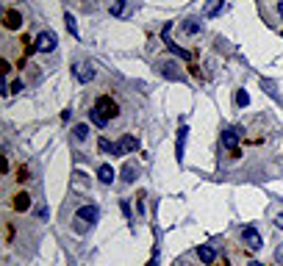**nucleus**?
<instances>
[{"label": "nucleus", "mask_w": 283, "mask_h": 266, "mask_svg": "<svg viewBox=\"0 0 283 266\" xmlns=\"http://www.w3.org/2000/svg\"><path fill=\"white\" fill-rule=\"evenodd\" d=\"M225 9H228V3H225V0H209V3H205V9H203V17H205V19L219 17Z\"/></svg>", "instance_id": "nucleus-10"}, {"label": "nucleus", "mask_w": 283, "mask_h": 266, "mask_svg": "<svg viewBox=\"0 0 283 266\" xmlns=\"http://www.w3.org/2000/svg\"><path fill=\"white\" fill-rule=\"evenodd\" d=\"M122 180H125V183H134V180H136V169H134V163H128V167L122 169Z\"/></svg>", "instance_id": "nucleus-22"}, {"label": "nucleus", "mask_w": 283, "mask_h": 266, "mask_svg": "<svg viewBox=\"0 0 283 266\" xmlns=\"http://www.w3.org/2000/svg\"><path fill=\"white\" fill-rule=\"evenodd\" d=\"M241 241H244V247L253 250V252H258L261 247H264V241H261V233L253 228V224H247V228L241 230Z\"/></svg>", "instance_id": "nucleus-3"}, {"label": "nucleus", "mask_w": 283, "mask_h": 266, "mask_svg": "<svg viewBox=\"0 0 283 266\" xmlns=\"http://www.w3.org/2000/svg\"><path fill=\"white\" fill-rule=\"evenodd\" d=\"M275 224H278V228L283 230V214H278V216H275Z\"/></svg>", "instance_id": "nucleus-30"}, {"label": "nucleus", "mask_w": 283, "mask_h": 266, "mask_svg": "<svg viewBox=\"0 0 283 266\" xmlns=\"http://www.w3.org/2000/svg\"><path fill=\"white\" fill-rule=\"evenodd\" d=\"M64 25H67V31H70L72 36H81V31H78V23H75V17L70 14V11H67V14H64Z\"/></svg>", "instance_id": "nucleus-20"}, {"label": "nucleus", "mask_w": 283, "mask_h": 266, "mask_svg": "<svg viewBox=\"0 0 283 266\" xmlns=\"http://www.w3.org/2000/svg\"><path fill=\"white\" fill-rule=\"evenodd\" d=\"M56 45H59L56 33H53V31H42L36 36V45H33V47H36L39 53H53V50H56Z\"/></svg>", "instance_id": "nucleus-4"}, {"label": "nucleus", "mask_w": 283, "mask_h": 266, "mask_svg": "<svg viewBox=\"0 0 283 266\" xmlns=\"http://www.w3.org/2000/svg\"><path fill=\"white\" fill-rule=\"evenodd\" d=\"M278 14H280V19H283V0H278Z\"/></svg>", "instance_id": "nucleus-31"}, {"label": "nucleus", "mask_w": 283, "mask_h": 266, "mask_svg": "<svg viewBox=\"0 0 283 266\" xmlns=\"http://www.w3.org/2000/svg\"><path fill=\"white\" fill-rule=\"evenodd\" d=\"M95 108H98V111L103 114V117H108V119L120 114V111H117V103H114L111 97H98V103H95Z\"/></svg>", "instance_id": "nucleus-9"}, {"label": "nucleus", "mask_w": 283, "mask_h": 266, "mask_svg": "<svg viewBox=\"0 0 283 266\" xmlns=\"http://www.w3.org/2000/svg\"><path fill=\"white\" fill-rule=\"evenodd\" d=\"M98 145H100V150H103V153H106V155H111V158H114V155H122V150H120V141H117V145H111V141H108V139H100Z\"/></svg>", "instance_id": "nucleus-17"}, {"label": "nucleus", "mask_w": 283, "mask_h": 266, "mask_svg": "<svg viewBox=\"0 0 283 266\" xmlns=\"http://www.w3.org/2000/svg\"><path fill=\"white\" fill-rule=\"evenodd\" d=\"M134 11H136L134 0H114V3H111V17L125 19V17H134Z\"/></svg>", "instance_id": "nucleus-5"}, {"label": "nucleus", "mask_w": 283, "mask_h": 266, "mask_svg": "<svg viewBox=\"0 0 283 266\" xmlns=\"http://www.w3.org/2000/svg\"><path fill=\"white\" fill-rule=\"evenodd\" d=\"M147 266H158V250L153 252V258H150V263H147Z\"/></svg>", "instance_id": "nucleus-28"}, {"label": "nucleus", "mask_w": 283, "mask_h": 266, "mask_svg": "<svg viewBox=\"0 0 283 266\" xmlns=\"http://www.w3.org/2000/svg\"><path fill=\"white\" fill-rule=\"evenodd\" d=\"M120 150H122V155H130V153H136V150H139V139H136V136H122V141H120Z\"/></svg>", "instance_id": "nucleus-14"}, {"label": "nucleus", "mask_w": 283, "mask_h": 266, "mask_svg": "<svg viewBox=\"0 0 283 266\" xmlns=\"http://www.w3.org/2000/svg\"><path fill=\"white\" fill-rule=\"evenodd\" d=\"M98 177H100V183H114L117 172H114L111 163H100V167H98Z\"/></svg>", "instance_id": "nucleus-15"}, {"label": "nucleus", "mask_w": 283, "mask_h": 266, "mask_svg": "<svg viewBox=\"0 0 283 266\" xmlns=\"http://www.w3.org/2000/svg\"><path fill=\"white\" fill-rule=\"evenodd\" d=\"M219 139H222V147L228 150V153H231V155H239V133H236V131H231V128H225Z\"/></svg>", "instance_id": "nucleus-6"}, {"label": "nucleus", "mask_w": 283, "mask_h": 266, "mask_svg": "<svg viewBox=\"0 0 283 266\" xmlns=\"http://www.w3.org/2000/svg\"><path fill=\"white\" fill-rule=\"evenodd\" d=\"M158 72H161L164 78H169V80H186V75L178 70L175 61H161V64H158Z\"/></svg>", "instance_id": "nucleus-7"}, {"label": "nucleus", "mask_w": 283, "mask_h": 266, "mask_svg": "<svg viewBox=\"0 0 283 266\" xmlns=\"http://www.w3.org/2000/svg\"><path fill=\"white\" fill-rule=\"evenodd\" d=\"M186 136H189V128L181 125L178 128V141H175V155H178V163L183 161V150H186Z\"/></svg>", "instance_id": "nucleus-11"}, {"label": "nucleus", "mask_w": 283, "mask_h": 266, "mask_svg": "<svg viewBox=\"0 0 283 266\" xmlns=\"http://www.w3.org/2000/svg\"><path fill=\"white\" fill-rule=\"evenodd\" d=\"M89 119H92L95 122V125H98V128H106V122H108V117H103V114L98 111V108H89Z\"/></svg>", "instance_id": "nucleus-18"}, {"label": "nucleus", "mask_w": 283, "mask_h": 266, "mask_svg": "<svg viewBox=\"0 0 283 266\" xmlns=\"http://www.w3.org/2000/svg\"><path fill=\"white\" fill-rule=\"evenodd\" d=\"M247 103H250V94H247L244 89H239V92H236V106H239V108H244Z\"/></svg>", "instance_id": "nucleus-23"}, {"label": "nucleus", "mask_w": 283, "mask_h": 266, "mask_svg": "<svg viewBox=\"0 0 283 266\" xmlns=\"http://www.w3.org/2000/svg\"><path fill=\"white\" fill-rule=\"evenodd\" d=\"M78 222H89V224H95L100 219V208L98 206H81L78 208V216H75Z\"/></svg>", "instance_id": "nucleus-8"}, {"label": "nucleus", "mask_w": 283, "mask_h": 266, "mask_svg": "<svg viewBox=\"0 0 283 266\" xmlns=\"http://www.w3.org/2000/svg\"><path fill=\"white\" fill-rule=\"evenodd\" d=\"M11 92H23V80H14V84H11Z\"/></svg>", "instance_id": "nucleus-27"}, {"label": "nucleus", "mask_w": 283, "mask_h": 266, "mask_svg": "<svg viewBox=\"0 0 283 266\" xmlns=\"http://www.w3.org/2000/svg\"><path fill=\"white\" fill-rule=\"evenodd\" d=\"M247 266H264V263H258V261H250V263H247Z\"/></svg>", "instance_id": "nucleus-32"}, {"label": "nucleus", "mask_w": 283, "mask_h": 266, "mask_svg": "<svg viewBox=\"0 0 283 266\" xmlns=\"http://www.w3.org/2000/svg\"><path fill=\"white\" fill-rule=\"evenodd\" d=\"M72 136H75V141H86L89 139V125H75Z\"/></svg>", "instance_id": "nucleus-21"}, {"label": "nucleus", "mask_w": 283, "mask_h": 266, "mask_svg": "<svg viewBox=\"0 0 283 266\" xmlns=\"http://www.w3.org/2000/svg\"><path fill=\"white\" fill-rule=\"evenodd\" d=\"M122 214H125L128 219H130V206H128V200H122Z\"/></svg>", "instance_id": "nucleus-26"}, {"label": "nucleus", "mask_w": 283, "mask_h": 266, "mask_svg": "<svg viewBox=\"0 0 283 266\" xmlns=\"http://www.w3.org/2000/svg\"><path fill=\"white\" fill-rule=\"evenodd\" d=\"M3 23H6V28H20V25H23V14H20V11H6V17H3Z\"/></svg>", "instance_id": "nucleus-16"}, {"label": "nucleus", "mask_w": 283, "mask_h": 266, "mask_svg": "<svg viewBox=\"0 0 283 266\" xmlns=\"http://www.w3.org/2000/svg\"><path fill=\"white\" fill-rule=\"evenodd\" d=\"M169 31H172V23H167V25L161 28V39H164V45L169 47V53H172V56H178V58L189 61V58H192V53H189V50H183V47H178L175 42H172V39H169Z\"/></svg>", "instance_id": "nucleus-2"}, {"label": "nucleus", "mask_w": 283, "mask_h": 266, "mask_svg": "<svg viewBox=\"0 0 283 266\" xmlns=\"http://www.w3.org/2000/svg\"><path fill=\"white\" fill-rule=\"evenodd\" d=\"M275 258H278V263L283 266V247H278V252H275Z\"/></svg>", "instance_id": "nucleus-29"}, {"label": "nucleus", "mask_w": 283, "mask_h": 266, "mask_svg": "<svg viewBox=\"0 0 283 266\" xmlns=\"http://www.w3.org/2000/svg\"><path fill=\"white\" fill-rule=\"evenodd\" d=\"M14 208H17V211H28V208H31V197L25 194V192L17 194V197H14Z\"/></svg>", "instance_id": "nucleus-19"}, {"label": "nucleus", "mask_w": 283, "mask_h": 266, "mask_svg": "<svg viewBox=\"0 0 283 266\" xmlns=\"http://www.w3.org/2000/svg\"><path fill=\"white\" fill-rule=\"evenodd\" d=\"M36 216L47 222V216H50V208H47V206H36Z\"/></svg>", "instance_id": "nucleus-25"}, {"label": "nucleus", "mask_w": 283, "mask_h": 266, "mask_svg": "<svg viewBox=\"0 0 283 266\" xmlns=\"http://www.w3.org/2000/svg\"><path fill=\"white\" fill-rule=\"evenodd\" d=\"M261 86H264V92H269V94H272V97H278V92H275V84H272V80H261Z\"/></svg>", "instance_id": "nucleus-24"}, {"label": "nucleus", "mask_w": 283, "mask_h": 266, "mask_svg": "<svg viewBox=\"0 0 283 266\" xmlns=\"http://www.w3.org/2000/svg\"><path fill=\"white\" fill-rule=\"evenodd\" d=\"M72 75H75L78 84H89V80H95L98 70H95L92 61H75V64H72Z\"/></svg>", "instance_id": "nucleus-1"}, {"label": "nucleus", "mask_w": 283, "mask_h": 266, "mask_svg": "<svg viewBox=\"0 0 283 266\" xmlns=\"http://www.w3.org/2000/svg\"><path fill=\"white\" fill-rule=\"evenodd\" d=\"M197 258H200V261H203L205 266H211L214 258H217V252H214L211 244H200V247H197Z\"/></svg>", "instance_id": "nucleus-13"}, {"label": "nucleus", "mask_w": 283, "mask_h": 266, "mask_svg": "<svg viewBox=\"0 0 283 266\" xmlns=\"http://www.w3.org/2000/svg\"><path fill=\"white\" fill-rule=\"evenodd\" d=\"M200 28H203V23H200L197 17H189L181 23V31L186 33V36H195V33H200Z\"/></svg>", "instance_id": "nucleus-12"}]
</instances>
